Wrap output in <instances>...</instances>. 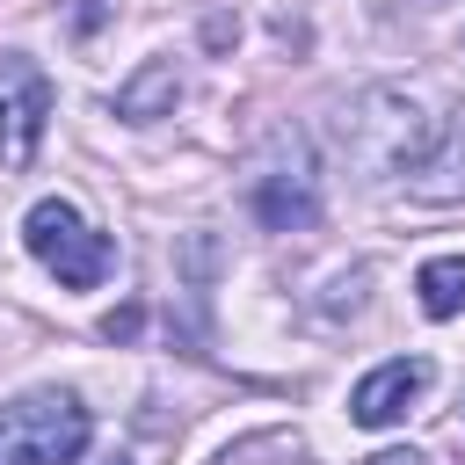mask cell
Here are the masks:
<instances>
[{"label": "cell", "instance_id": "3", "mask_svg": "<svg viewBox=\"0 0 465 465\" xmlns=\"http://www.w3.org/2000/svg\"><path fill=\"white\" fill-rule=\"evenodd\" d=\"M94 436V414L73 392H22L0 407V465H73Z\"/></svg>", "mask_w": 465, "mask_h": 465}, {"label": "cell", "instance_id": "10", "mask_svg": "<svg viewBox=\"0 0 465 465\" xmlns=\"http://www.w3.org/2000/svg\"><path fill=\"white\" fill-rule=\"evenodd\" d=\"M211 465H312V450H305V436H291V429H254V436L225 443Z\"/></svg>", "mask_w": 465, "mask_h": 465}, {"label": "cell", "instance_id": "12", "mask_svg": "<svg viewBox=\"0 0 465 465\" xmlns=\"http://www.w3.org/2000/svg\"><path fill=\"white\" fill-rule=\"evenodd\" d=\"M356 465H421V450H400V443H392V450H371V458H356Z\"/></svg>", "mask_w": 465, "mask_h": 465}, {"label": "cell", "instance_id": "5", "mask_svg": "<svg viewBox=\"0 0 465 465\" xmlns=\"http://www.w3.org/2000/svg\"><path fill=\"white\" fill-rule=\"evenodd\" d=\"M44 124H51V80L36 58L22 51H0V167H29L36 145H44Z\"/></svg>", "mask_w": 465, "mask_h": 465}, {"label": "cell", "instance_id": "8", "mask_svg": "<svg viewBox=\"0 0 465 465\" xmlns=\"http://www.w3.org/2000/svg\"><path fill=\"white\" fill-rule=\"evenodd\" d=\"M174 102H182L174 58H145V65L116 87V116H124V124H160V116H174Z\"/></svg>", "mask_w": 465, "mask_h": 465}, {"label": "cell", "instance_id": "13", "mask_svg": "<svg viewBox=\"0 0 465 465\" xmlns=\"http://www.w3.org/2000/svg\"><path fill=\"white\" fill-rule=\"evenodd\" d=\"M94 22H102V0H80V7H73V29H80V36H87V29H94Z\"/></svg>", "mask_w": 465, "mask_h": 465}, {"label": "cell", "instance_id": "11", "mask_svg": "<svg viewBox=\"0 0 465 465\" xmlns=\"http://www.w3.org/2000/svg\"><path fill=\"white\" fill-rule=\"evenodd\" d=\"M138 327H145V312H138V305H116V312H102V334H109V341H138Z\"/></svg>", "mask_w": 465, "mask_h": 465}, {"label": "cell", "instance_id": "9", "mask_svg": "<svg viewBox=\"0 0 465 465\" xmlns=\"http://www.w3.org/2000/svg\"><path fill=\"white\" fill-rule=\"evenodd\" d=\"M414 298L429 320H458L465 312V254H429L414 269Z\"/></svg>", "mask_w": 465, "mask_h": 465}, {"label": "cell", "instance_id": "7", "mask_svg": "<svg viewBox=\"0 0 465 465\" xmlns=\"http://www.w3.org/2000/svg\"><path fill=\"white\" fill-rule=\"evenodd\" d=\"M414 196L421 203H465V109L429 138V153L414 160Z\"/></svg>", "mask_w": 465, "mask_h": 465}, {"label": "cell", "instance_id": "1", "mask_svg": "<svg viewBox=\"0 0 465 465\" xmlns=\"http://www.w3.org/2000/svg\"><path fill=\"white\" fill-rule=\"evenodd\" d=\"M334 145L341 160L363 174V182H385V174H414V160L429 153V116L414 94L400 87H363L334 109Z\"/></svg>", "mask_w": 465, "mask_h": 465}, {"label": "cell", "instance_id": "14", "mask_svg": "<svg viewBox=\"0 0 465 465\" xmlns=\"http://www.w3.org/2000/svg\"><path fill=\"white\" fill-rule=\"evenodd\" d=\"M102 465H131V458H124V450H116V458H102Z\"/></svg>", "mask_w": 465, "mask_h": 465}, {"label": "cell", "instance_id": "6", "mask_svg": "<svg viewBox=\"0 0 465 465\" xmlns=\"http://www.w3.org/2000/svg\"><path fill=\"white\" fill-rule=\"evenodd\" d=\"M429 356H392V363H378L371 378H356V392H349V421L356 429H392L421 392H429Z\"/></svg>", "mask_w": 465, "mask_h": 465}, {"label": "cell", "instance_id": "2", "mask_svg": "<svg viewBox=\"0 0 465 465\" xmlns=\"http://www.w3.org/2000/svg\"><path fill=\"white\" fill-rule=\"evenodd\" d=\"M247 211L269 232H305L320 218V160H312V138L298 124H276L247 153Z\"/></svg>", "mask_w": 465, "mask_h": 465}, {"label": "cell", "instance_id": "4", "mask_svg": "<svg viewBox=\"0 0 465 465\" xmlns=\"http://www.w3.org/2000/svg\"><path fill=\"white\" fill-rule=\"evenodd\" d=\"M22 247H29L65 291H94V283L109 276V262H116L109 232H94L73 196H36L29 218H22Z\"/></svg>", "mask_w": 465, "mask_h": 465}]
</instances>
